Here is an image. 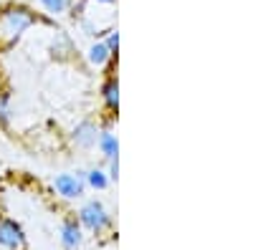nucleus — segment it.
Instances as JSON below:
<instances>
[{
  "mask_svg": "<svg viewBox=\"0 0 253 250\" xmlns=\"http://www.w3.org/2000/svg\"><path fill=\"white\" fill-rule=\"evenodd\" d=\"M81 243H84L81 225L76 220H66L61 225V245L66 250H76V248H81Z\"/></svg>",
  "mask_w": 253,
  "mask_h": 250,
  "instance_id": "obj_6",
  "label": "nucleus"
},
{
  "mask_svg": "<svg viewBox=\"0 0 253 250\" xmlns=\"http://www.w3.org/2000/svg\"><path fill=\"white\" fill-rule=\"evenodd\" d=\"M96 144H99L101 154L107 157V159H117L119 157V142H117V137L112 132H101L99 139H96Z\"/></svg>",
  "mask_w": 253,
  "mask_h": 250,
  "instance_id": "obj_7",
  "label": "nucleus"
},
{
  "mask_svg": "<svg viewBox=\"0 0 253 250\" xmlns=\"http://www.w3.org/2000/svg\"><path fill=\"white\" fill-rule=\"evenodd\" d=\"M0 245L5 250H20L26 245V233L20 227V222H15L10 217L0 220Z\"/></svg>",
  "mask_w": 253,
  "mask_h": 250,
  "instance_id": "obj_3",
  "label": "nucleus"
},
{
  "mask_svg": "<svg viewBox=\"0 0 253 250\" xmlns=\"http://www.w3.org/2000/svg\"><path fill=\"white\" fill-rule=\"evenodd\" d=\"M10 94L0 91V127H8L10 124Z\"/></svg>",
  "mask_w": 253,
  "mask_h": 250,
  "instance_id": "obj_13",
  "label": "nucleus"
},
{
  "mask_svg": "<svg viewBox=\"0 0 253 250\" xmlns=\"http://www.w3.org/2000/svg\"><path fill=\"white\" fill-rule=\"evenodd\" d=\"M41 20L38 13H33L28 5H8L0 10V43L13 46L31 26Z\"/></svg>",
  "mask_w": 253,
  "mask_h": 250,
  "instance_id": "obj_1",
  "label": "nucleus"
},
{
  "mask_svg": "<svg viewBox=\"0 0 253 250\" xmlns=\"http://www.w3.org/2000/svg\"><path fill=\"white\" fill-rule=\"evenodd\" d=\"M91 3H109V5H112L114 0H91Z\"/></svg>",
  "mask_w": 253,
  "mask_h": 250,
  "instance_id": "obj_16",
  "label": "nucleus"
},
{
  "mask_svg": "<svg viewBox=\"0 0 253 250\" xmlns=\"http://www.w3.org/2000/svg\"><path fill=\"white\" fill-rule=\"evenodd\" d=\"M109 58H112V51L107 48V43H101V40H96L89 48V64H94V66H104Z\"/></svg>",
  "mask_w": 253,
  "mask_h": 250,
  "instance_id": "obj_8",
  "label": "nucleus"
},
{
  "mask_svg": "<svg viewBox=\"0 0 253 250\" xmlns=\"http://www.w3.org/2000/svg\"><path fill=\"white\" fill-rule=\"evenodd\" d=\"M104 101H107V107L112 111L119 109V83H117V78H109L104 83Z\"/></svg>",
  "mask_w": 253,
  "mask_h": 250,
  "instance_id": "obj_9",
  "label": "nucleus"
},
{
  "mask_svg": "<svg viewBox=\"0 0 253 250\" xmlns=\"http://www.w3.org/2000/svg\"><path fill=\"white\" fill-rule=\"evenodd\" d=\"M86 184L94 187V190H107L109 187V175L104 170H91V172H86Z\"/></svg>",
  "mask_w": 253,
  "mask_h": 250,
  "instance_id": "obj_10",
  "label": "nucleus"
},
{
  "mask_svg": "<svg viewBox=\"0 0 253 250\" xmlns=\"http://www.w3.org/2000/svg\"><path fill=\"white\" fill-rule=\"evenodd\" d=\"M112 162V167H109V179H117L119 177V162L117 159H109Z\"/></svg>",
  "mask_w": 253,
  "mask_h": 250,
  "instance_id": "obj_15",
  "label": "nucleus"
},
{
  "mask_svg": "<svg viewBox=\"0 0 253 250\" xmlns=\"http://www.w3.org/2000/svg\"><path fill=\"white\" fill-rule=\"evenodd\" d=\"M107 48L112 51V56H117V51H119V33H117V31H109V38H107Z\"/></svg>",
  "mask_w": 253,
  "mask_h": 250,
  "instance_id": "obj_14",
  "label": "nucleus"
},
{
  "mask_svg": "<svg viewBox=\"0 0 253 250\" xmlns=\"http://www.w3.org/2000/svg\"><path fill=\"white\" fill-rule=\"evenodd\" d=\"M96 139H99V132H96V127L91 121H81L79 127L74 129V134H71V142L76 144V147H81V149L94 147Z\"/></svg>",
  "mask_w": 253,
  "mask_h": 250,
  "instance_id": "obj_5",
  "label": "nucleus"
},
{
  "mask_svg": "<svg viewBox=\"0 0 253 250\" xmlns=\"http://www.w3.org/2000/svg\"><path fill=\"white\" fill-rule=\"evenodd\" d=\"M79 225L84 227H89L91 233H104L107 227L112 225V215L107 213V207H104L101 202H86L81 207V213H79Z\"/></svg>",
  "mask_w": 253,
  "mask_h": 250,
  "instance_id": "obj_2",
  "label": "nucleus"
},
{
  "mask_svg": "<svg viewBox=\"0 0 253 250\" xmlns=\"http://www.w3.org/2000/svg\"><path fill=\"white\" fill-rule=\"evenodd\" d=\"M38 3L46 8V13H51V15H61V13H66V10H69L71 0H38Z\"/></svg>",
  "mask_w": 253,
  "mask_h": 250,
  "instance_id": "obj_12",
  "label": "nucleus"
},
{
  "mask_svg": "<svg viewBox=\"0 0 253 250\" xmlns=\"http://www.w3.org/2000/svg\"><path fill=\"white\" fill-rule=\"evenodd\" d=\"M53 190H56L63 200H76V197L84 195V190H86V182L79 179L76 175H56Z\"/></svg>",
  "mask_w": 253,
  "mask_h": 250,
  "instance_id": "obj_4",
  "label": "nucleus"
},
{
  "mask_svg": "<svg viewBox=\"0 0 253 250\" xmlns=\"http://www.w3.org/2000/svg\"><path fill=\"white\" fill-rule=\"evenodd\" d=\"M71 38L66 36V33H56V38H53V46H51V51H53V56H69L71 53Z\"/></svg>",
  "mask_w": 253,
  "mask_h": 250,
  "instance_id": "obj_11",
  "label": "nucleus"
}]
</instances>
